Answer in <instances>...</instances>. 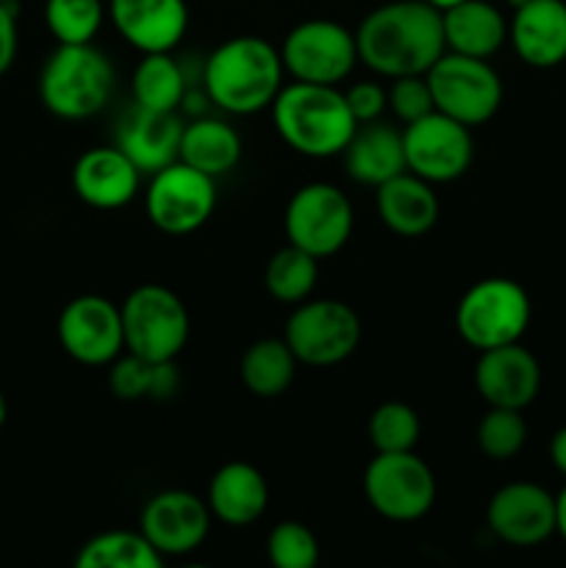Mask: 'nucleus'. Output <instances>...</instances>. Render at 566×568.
<instances>
[{
    "label": "nucleus",
    "instance_id": "nucleus-1",
    "mask_svg": "<svg viewBox=\"0 0 566 568\" xmlns=\"http://www.w3.org/2000/svg\"><path fill=\"white\" fill-rule=\"evenodd\" d=\"M358 61L383 78L425 75L444 53L442 11L427 0H394L372 9L355 31Z\"/></svg>",
    "mask_w": 566,
    "mask_h": 568
},
{
    "label": "nucleus",
    "instance_id": "nucleus-2",
    "mask_svg": "<svg viewBox=\"0 0 566 568\" xmlns=\"http://www.w3.org/2000/svg\"><path fill=\"white\" fill-rule=\"evenodd\" d=\"M281 50L261 37H233L209 55L203 87L211 103L228 114H255L275 103L283 89Z\"/></svg>",
    "mask_w": 566,
    "mask_h": 568
},
{
    "label": "nucleus",
    "instance_id": "nucleus-3",
    "mask_svg": "<svg viewBox=\"0 0 566 568\" xmlns=\"http://www.w3.org/2000/svg\"><path fill=\"white\" fill-rule=\"evenodd\" d=\"M272 109L275 131L294 153L309 159L342 155L358 122L350 114L344 92L325 83H283Z\"/></svg>",
    "mask_w": 566,
    "mask_h": 568
},
{
    "label": "nucleus",
    "instance_id": "nucleus-4",
    "mask_svg": "<svg viewBox=\"0 0 566 568\" xmlns=\"http://www.w3.org/2000/svg\"><path fill=\"white\" fill-rule=\"evenodd\" d=\"M114 83V64L103 50L92 42L59 44L39 72V98L61 120H89L105 109Z\"/></svg>",
    "mask_w": 566,
    "mask_h": 568
},
{
    "label": "nucleus",
    "instance_id": "nucleus-5",
    "mask_svg": "<svg viewBox=\"0 0 566 568\" xmlns=\"http://www.w3.org/2000/svg\"><path fill=\"white\" fill-rule=\"evenodd\" d=\"M530 325V297L511 277H486L466 288L455 308V327L469 347L481 349L514 344Z\"/></svg>",
    "mask_w": 566,
    "mask_h": 568
},
{
    "label": "nucleus",
    "instance_id": "nucleus-6",
    "mask_svg": "<svg viewBox=\"0 0 566 568\" xmlns=\"http://www.w3.org/2000/svg\"><path fill=\"white\" fill-rule=\"evenodd\" d=\"M122 311L125 349L150 361H175L186 347L189 311L172 288L161 283H144L128 294Z\"/></svg>",
    "mask_w": 566,
    "mask_h": 568
},
{
    "label": "nucleus",
    "instance_id": "nucleus-7",
    "mask_svg": "<svg viewBox=\"0 0 566 568\" xmlns=\"http://www.w3.org/2000/svg\"><path fill=\"white\" fill-rule=\"evenodd\" d=\"M294 358L314 369L336 366L358 349L361 320L342 300H303L283 333Z\"/></svg>",
    "mask_w": 566,
    "mask_h": 568
},
{
    "label": "nucleus",
    "instance_id": "nucleus-8",
    "mask_svg": "<svg viewBox=\"0 0 566 568\" xmlns=\"http://www.w3.org/2000/svg\"><path fill=\"white\" fill-rule=\"evenodd\" d=\"M425 75L436 111L464 122L466 128L488 122L503 105V81L486 59L447 50Z\"/></svg>",
    "mask_w": 566,
    "mask_h": 568
},
{
    "label": "nucleus",
    "instance_id": "nucleus-9",
    "mask_svg": "<svg viewBox=\"0 0 566 568\" xmlns=\"http://www.w3.org/2000/svg\"><path fill=\"white\" fill-rule=\"evenodd\" d=\"M364 497L388 521H416L436 503L431 466L411 453H377L364 471Z\"/></svg>",
    "mask_w": 566,
    "mask_h": 568
},
{
    "label": "nucleus",
    "instance_id": "nucleus-10",
    "mask_svg": "<svg viewBox=\"0 0 566 568\" xmlns=\"http://www.w3.org/2000/svg\"><path fill=\"white\" fill-rule=\"evenodd\" d=\"M355 211L347 194L333 183H305L292 194L283 214L289 244L314 258H331L353 236Z\"/></svg>",
    "mask_w": 566,
    "mask_h": 568
},
{
    "label": "nucleus",
    "instance_id": "nucleus-11",
    "mask_svg": "<svg viewBox=\"0 0 566 568\" xmlns=\"http://www.w3.org/2000/svg\"><path fill=\"white\" fill-rule=\"evenodd\" d=\"M283 70L294 81L338 87L358 64L355 31L336 20H305L286 33L281 48Z\"/></svg>",
    "mask_w": 566,
    "mask_h": 568
},
{
    "label": "nucleus",
    "instance_id": "nucleus-12",
    "mask_svg": "<svg viewBox=\"0 0 566 568\" xmlns=\"http://www.w3.org/2000/svg\"><path fill=\"white\" fill-rule=\"evenodd\" d=\"M148 220L166 236H186L203 227L216 209V183L205 172L175 161L150 175L144 194Z\"/></svg>",
    "mask_w": 566,
    "mask_h": 568
},
{
    "label": "nucleus",
    "instance_id": "nucleus-13",
    "mask_svg": "<svg viewBox=\"0 0 566 568\" xmlns=\"http://www.w3.org/2000/svg\"><path fill=\"white\" fill-rule=\"evenodd\" d=\"M408 172L427 183H449L464 175L475 155L472 133L464 122L431 111L422 120L408 122L403 131Z\"/></svg>",
    "mask_w": 566,
    "mask_h": 568
},
{
    "label": "nucleus",
    "instance_id": "nucleus-14",
    "mask_svg": "<svg viewBox=\"0 0 566 568\" xmlns=\"http://www.w3.org/2000/svg\"><path fill=\"white\" fill-rule=\"evenodd\" d=\"M59 342L83 366H109L125 349L120 305L100 294H81L59 314Z\"/></svg>",
    "mask_w": 566,
    "mask_h": 568
},
{
    "label": "nucleus",
    "instance_id": "nucleus-15",
    "mask_svg": "<svg viewBox=\"0 0 566 568\" xmlns=\"http://www.w3.org/2000/svg\"><path fill=\"white\" fill-rule=\"evenodd\" d=\"M211 510L198 494L170 488L144 503L139 516V530L164 558H181L203 547L209 538Z\"/></svg>",
    "mask_w": 566,
    "mask_h": 568
},
{
    "label": "nucleus",
    "instance_id": "nucleus-16",
    "mask_svg": "<svg viewBox=\"0 0 566 568\" xmlns=\"http://www.w3.org/2000/svg\"><path fill=\"white\" fill-rule=\"evenodd\" d=\"M486 521L508 547H538L555 532V497L536 483H508L488 499Z\"/></svg>",
    "mask_w": 566,
    "mask_h": 568
},
{
    "label": "nucleus",
    "instance_id": "nucleus-17",
    "mask_svg": "<svg viewBox=\"0 0 566 568\" xmlns=\"http://www.w3.org/2000/svg\"><path fill=\"white\" fill-rule=\"evenodd\" d=\"M475 388L488 408L525 410L542 392V366L519 342L481 349Z\"/></svg>",
    "mask_w": 566,
    "mask_h": 568
},
{
    "label": "nucleus",
    "instance_id": "nucleus-18",
    "mask_svg": "<svg viewBox=\"0 0 566 568\" xmlns=\"http://www.w3.org/2000/svg\"><path fill=\"white\" fill-rule=\"evenodd\" d=\"M117 33L139 53H172L186 37V0H109Z\"/></svg>",
    "mask_w": 566,
    "mask_h": 568
},
{
    "label": "nucleus",
    "instance_id": "nucleus-19",
    "mask_svg": "<svg viewBox=\"0 0 566 568\" xmlns=\"http://www.w3.org/2000/svg\"><path fill=\"white\" fill-rule=\"evenodd\" d=\"M142 186V172L120 148H92L78 155L72 166V189L78 200L100 211L131 203Z\"/></svg>",
    "mask_w": 566,
    "mask_h": 568
},
{
    "label": "nucleus",
    "instance_id": "nucleus-20",
    "mask_svg": "<svg viewBox=\"0 0 566 568\" xmlns=\"http://www.w3.org/2000/svg\"><path fill=\"white\" fill-rule=\"evenodd\" d=\"M181 133L183 122L178 111H150L131 105L117 128V148L137 164L142 175H155L178 161Z\"/></svg>",
    "mask_w": 566,
    "mask_h": 568
},
{
    "label": "nucleus",
    "instance_id": "nucleus-21",
    "mask_svg": "<svg viewBox=\"0 0 566 568\" xmlns=\"http://www.w3.org/2000/svg\"><path fill=\"white\" fill-rule=\"evenodd\" d=\"M508 39L527 67L549 70L566 61V0H527L508 22Z\"/></svg>",
    "mask_w": 566,
    "mask_h": 568
},
{
    "label": "nucleus",
    "instance_id": "nucleus-22",
    "mask_svg": "<svg viewBox=\"0 0 566 568\" xmlns=\"http://www.w3.org/2000/svg\"><path fill=\"white\" fill-rule=\"evenodd\" d=\"M205 503L214 519L228 527H247L266 514L270 486L266 477L244 460H231L220 466L209 483Z\"/></svg>",
    "mask_w": 566,
    "mask_h": 568
},
{
    "label": "nucleus",
    "instance_id": "nucleus-23",
    "mask_svg": "<svg viewBox=\"0 0 566 568\" xmlns=\"http://www.w3.org/2000/svg\"><path fill=\"white\" fill-rule=\"evenodd\" d=\"M375 205L383 225L403 239H420L438 222V197L425 178L400 172L375 189Z\"/></svg>",
    "mask_w": 566,
    "mask_h": 568
},
{
    "label": "nucleus",
    "instance_id": "nucleus-24",
    "mask_svg": "<svg viewBox=\"0 0 566 568\" xmlns=\"http://www.w3.org/2000/svg\"><path fill=\"white\" fill-rule=\"evenodd\" d=\"M344 170L361 186H381L394 175L408 170L405 164L403 131L383 125L381 120L355 128L347 148L342 150Z\"/></svg>",
    "mask_w": 566,
    "mask_h": 568
},
{
    "label": "nucleus",
    "instance_id": "nucleus-25",
    "mask_svg": "<svg viewBox=\"0 0 566 568\" xmlns=\"http://www.w3.org/2000/svg\"><path fill=\"white\" fill-rule=\"evenodd\" d=\"M442 28L449 53L472 55V59H488L508 39V22L503 11L488 0H464L442 11Z\"/></svg>",
    "mask_w": 566,
    "mask_h": 568
},
{
    "label": "nucleus",
    "instance_id": "nucleus-26",
    "mask_svg": "<svg viewBox=\"0 0 566 568\" xmlns=\"http://www.w3.org/2000/svg\"><path fill=\"white\" fill-rule=\"evenodd\" d=\"M242 159V136L236 128L214 116H198L186 122L181 133V153L178 161L216 178L228 175Z\"/></svg>",
    "mask_w": 566,
    "mask_h": 568
},
{
    "label": "nucleus",
    "instance_id": "nucleus-27",
    "mask_svg": "<svg viewBox=\"0 0 566 568\" xmlns=\"http://www.w3.org/2000/svg\"><path fill=\"white\" fill-rule=\"evenodd\" d=\"M109 366L111 392H114V397L125 399V403L170 399L181 388V375H178L175 361H150L137 353H120Z\"/></svg>",
    "mask_w": 566,
    "mask_h": 568
},
{
    "label": "nucleus",
    "instance_id": "nucleus-28",
    "mask_svg": "<svg viewBox=\"0 0 566 568\" xmlns=\"http://www.w3.org/2000/svg\"><path fill=\"white\" fill-rule=\"evenodd\" d=\"M300 361L294 358L286 338H259L244 349L239 361V377L253 397L275 399L289 392Z\"/></svg>",
    "mask_w": 566,
    "mask_h": 568
},
{
    "label": "nucleus",
    "instance_id": "nucleus-29",
    "mask_svg": "<svg viewBox=\"0 0 566 568\" xmlns=\"http://www.w3.org/2000/svg\"><path fill=\"white\" fill-rule=\"evenodd\" d=\"M133 105L150 111H178L186 100V72L172 53H142L131 78Z\"/></svg>",
    "mask_w": 566,
    "mask_h": 568
},
{
    "label": "nucleus",
    "instance_id": "nucleus-30",
    "mask_svg": "<svg viewBox=\"0 0 566 568\" xmlns=\"http://www.w3.org/2000/svg\"><path fill=\"white\" fill-rule=\"evenodd\" d=\"M164 555L144 538L142 530H111L89 538L78 549V568H161Z\"/></svg>",
    "mask_w": 566,
    "mask_h": 568
},
{
    "label": "nucleus",
    "instance_id": "nucleus-31",
    "mask_svg": "<svg viewBox=\"0 0 566 568\" xmlns=\"http://www.w3.org/2000/svg\"><path fill=\"white\" fill-rule=\"evenodd\" d=\"M311 253L286 244V247L277 250L270 261H266L264 270V286L270 292V297H275L277 303L286 305H300L303 300L311 297L316 286V277H320V266Z\"/></svg>",
    "mask_w": 566,
    "mask_h": 568
},
{
    "label": "nucleus",
    "instance_id": "nucleus-32",
    "mask_svg": "<svg viewBox=\"0 0 566 568\" xmlns=\"http://www.w3.org/2000/svg\"><path fill=\"white\" fill-rule=\"evenodd\" d=\"M103 17V0H48L44 3V22L59 44L94 42Z\"/></svg>",
    "mask_w": 566,
    "mask_h": 568
},
{
    "label": "nucleus",
    "instance_id": "nucleus-33",
    "mask_svg": "<svg viewBox=\"0 0 566 568\" xmlns=\"http://www.w3.org/2000/svg\"><path fill=\"white\" fill-rule=\"evenodd\" d=\"M366 433L375 453H411L420 444V414L411 405L392 399L372 410Z\"/></svg>",
    "mask_w": 566,
    "mask_h": 568
},
{
    "label": "nucleus",
    "instance_id": "nucleus-34",
    "mask_svg": "<svg viewBox=\"0 0 566 568\" xmlns=\"http://www.w3.org/2000/svg\"><path fill=\"white\" fill-rule=\"evenodd\" d=\"M477 447L492 460H511L527 444V422L522 410L488 408L477 422Z\"/></svg>",
    "mask_w": 566,
    "mask_h": 568
},
{
    "label": "nucleus",
    "instance_id": "nucleus-35",
    "mask_svg": "<svg viewBox=\"0 0 566 568\" xmlns=\"http://www.w3.org/2000/svg\"><path fill=\"white\" fill-rule=\"evenodd\" d=\"M266 558L275 568H314L320 564V541L303 521H283L266 538Z\"/></svg>",
    "mask_w": 566,
    "mask_h": 568
},
{
    "label": "nucleus",
    "instance_id": "nucleus-36",
    "mask_svg": "<svg viewBox=\"0 0 566 568\" xmlns=\"http://www.w3.org/2000/svg\"><path fill=\"white\" fill-rule=\"evenodd\" d=\"M388 109L394 111L400 122H416L422 116H427L431 111H436V103H433L431 83H427V75H403L392 78V87L386 89Z\"/></svg>",
    "mask_w": 566,
    "mask_h": 568
},
{
    "label": "nucleus",
    "instance_id": "nucleus-37",
    "mask_svg": "<svg viewBox=\"0 0 566 568\" xmlns=\"http://www.w3.org/2000/svg\"><path fill=\"white\" fill-rule=\"evenodd\" d=\"M344 100L350 105V114L358 125L364 122H375L381 120L383 111L388 109V100H386V89L381 87L377 81H358L344 92Z\"/></svg>",
    "mask_w": 566,
    "mask_h": 568
},
{
    "label": "nucleus",
    "instance_id": "nucleus-38",
    "mask_svg": "<svg viewBox=\"0 0 566 568\" xmlns=\"http://www.w3.org/2000/svg\"><path fill=\"white\" fill-rule=\"evenodd\" d=\"M14 55H17L14 3H3V0H0V75L9 72V67L14 64Z\"/></svg>",
    "mask_w": 566,
    "mask_h": 568
},
{
    "label": "nucleus",
    "instance_id": "nucleus-39",
    "mask_svg": "<svg viewBox=\"0 0 566 568\" xmlns=\"http://www.w3.org/2000/svg\"><path fill=\"white\" fill-rule=\"evenodd\" d=\"M549 460L566 477V427H560L553 436V442H549Z\"/></svg>",
    "mask_w": 566,
    "mask_h": 568
},
{
    "label": "nucleus",
    "instance_id": "nucleus-40",
    "mask_svg": "<svg viewBox=\"0 0 566 568\" xmlns=\"http://www.w3.org/2000/svg\"><path fill=\"white\" fill-rule=\"evenodd\" d=\"M555 532L566 541V486L555 497Z\"/></svg>",
    "mask_w": 566,
    "mask_h": 568
},
{
    "label": "nucleus",
    "instance_id": "nucleus-41",
    "mask_svg": "<svg viewBox=\"0 0 566 568\" xmlns=\"http://www.w3.org/2000/svg\"><path fill=\"white\" fill-rule=\"evenodd\" d=\"M427 3H431L433 9H438V11H447V9H453V6L464 3V0H427Z\"/></svg>",
    "mask_w": 566,
    "mask_h": 568
},
{
    "label": "nucleus",
    "instance_id": "nucleus-42",
    "mask_svg": "<svg viewBox=\"0 0 566 568\" xmlns=\"http://www.w3.org/2000/svg\"><path fill=\"white\" fill-rule=\"evenodd\" d=\"M6 416H9V405H6V397L0 394V427L6 425Z\"/></svg>",
    "mask_w": 566,
    "mask_h": 568
},
{
    "label": "nucleus",
    "instance_id": "nucleus-43",
    "mask_svg": "<svg viewBox=\"0 0 566 568\" xmlns=\"http://www.w3.org/2000/svg\"><path fill=\"white\" fill-rule=\"evenodd\" d=\"M522 3H527V0H508V6H511V9H519Z\"/></svg>",
    "mask_w": 566,
    "mask_h": 568
},
{
    "label": "nucleus",
    "instance_id": "nucleus-44",
    "mask_svg": "<svg viewBox=\"0 0 566 568\" xmlns=\"http://www.w3.org/2000/svg\"><path fill=\"white\" fill-rule=\"evenodd\" d=\"M3 3H17V0H3Z\"/></svg>",
    "mask_w": 566,
    "mask_h": 568
}]
</instances>
